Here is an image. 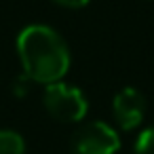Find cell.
<instances>
[{"label":"cell","instance_id":"cell-5","mask_svg":"<svg viewBox=\"0 0 154 154\" xmlns=\"http://www.w3.org/2000/svg\"><path fill=\"white\" fill-rule=\"evenodd\" d=\"M0 154H26V141L15 131H0Z\"/></svg>","mask_w":154,"mask_h":154},{"label":"cell","instance_id":"cell-4","mask_svg":"<svg viewBox=\"0 0 154 154\" xmlns=\"http://www.w3.org/2000/svg\"><path fill=\"white\" fill-rule=\"evenodd\" d=\"M112 112H114V118H116L118 127L122 131H131L143 120L146 99L137 89L127 87V89L116 93V97L112 101Z\"/></svg>","mask_w":154,"mask_h":154},{"label":"cell","instance_id":"cell-7","mask_svg":"<svg viewBox=\"0 0 154 154\" xmlns=\"http://www.w3.org/2000/svg\"><path fill=\"white\" fill-rule=\"evenodd\" d=\"M53 2H57L61 7H68V9H80V7H85L89 2V0H53Z\"/></svg>","mask_w":154,"mask_h":154},{"label":"cell","instance_id":"cell-2","mask_svg":"<svg viewBox=\"0 0 154 154\" xmlns=\"http://www.w3.org/2000/svg\"><path fill=\"white\" fill-rule=\"evenodd\" d=\"M42 103L47 112L59 122H78L87 116V108H89L82 91L66 82L47 85Z\"/></svg>","mask_w":154,"mask_h":154},{"label":"cell","instance_id":"cell-3","mask_svg":"<svg viewBox=\"0 0 154 154\" xmlns=\"http://www.w3.org/2000/svg\"><path fill=\"white\" fill-rule=\"evenodd\" d=\"M118 148V133L101 120L82 125L72 139V154H116Z\"/></svg>","mask_w":154,"mask_h":154},{"label":"cell","instance_id":"cell-6","mask_svg":"<svg viewBox=\"0 0 154 154\" xmlns=\"http://www.w3.org/2000/svg\"><path fill=\"white\" fill-rule=\"evenodd\" d=\"M135 154H154V127L139 133L135 141Z\"/></svg>","mask_w":154,"mask_h":154},{"label":"cell","instance_id":"cell-1","mask_svg":"<svg viewBox=\"0 0 154 154\" xmlns=\"http://www.w3.org/2000/svg\"><path fill=\"white\" fill-rule=\"evenodd\" d=\"M17 55L26 76L32 82H59L70 70V51L66 40L49 26H28L17 36Z\"/></svg>","mask_w":154,"mask_h":154}]
</instances>
